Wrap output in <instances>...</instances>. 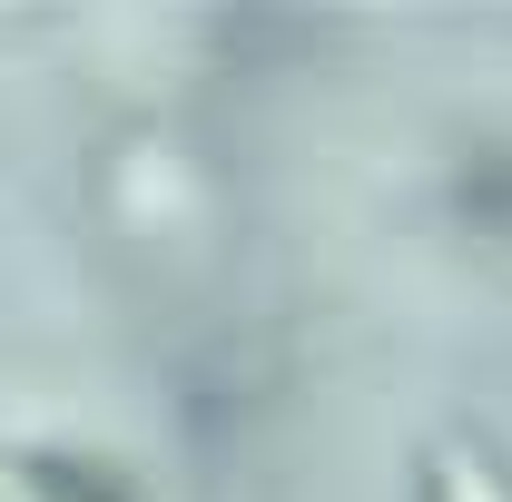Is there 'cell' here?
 <instances>
[{"instance_id":"cell-1","label":"cell","mask_w":512,"mask_h":502,"mask_svg":"<svg viewBox=\"0 0 512 502\" xmlns=\"http://www.w3.org/2000/svg\"><path fill=\"white\" fill-rule=\"evenodd\" d=\"M453 207H463L483 237H512V148H483V158H463V178H453Z\"/></svg>"},{"instance_id":"cell-2","label":"cell","mask_w":512,"mask_h":502,"mask_svg":"<svg viewBox=\"0 0 512 502\" xmlns=\"http://www.w3.org/2000/svg\"><path fill=\"white\" fill-rule=\"evenodd\" d=\"M30 473V502H128L119 473H99V463H69V453H40V463H20Z\"/></svg>"},{"instance_id":"cell-3","label":"cell","mask_w":512,"mask_h":502,"mask_svg":"<svg viewBox=\"0 0 512 502\" xmlns=\"http://www.w3.org/2000/svg\"><path fill=\"white\" fill-rule=\"evenodd\" d=\"M424 483H434V502H512V483L483 463V453H473V443H444Z\"/></svg>"}]
</instances>
